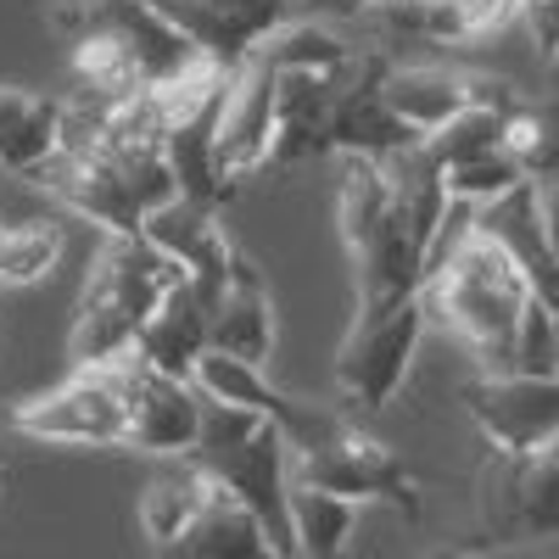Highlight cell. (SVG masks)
I'll return each mask as SVG.
<instances>
[{"instance_id":"cell-33","label":"cell","mask_w":559,"mask_h":559,"mask_svg":"<svg viewBox=\"0 0 559 559\" xmlns=\"http://www.w3.org/2000/svg\"><path fill=\"white\" fill-rule=\"evenodd\" d=\"M453 7H459L464 28H471V39H476V34H492V28H503L509 17H521V7H526V0H453Z\"/></svg>"},{"instance_id":"cell-28","label":"cell","mask_w":559,"mask_h":559,"mask_svg":"<svg viewBox=\"0 0 559 559\" xmlns=\"http://www.w3.org/2000/svg\"><path fill=\"white\" fill-rule=\"evenodd\" d=\"M62 263L57 218H0V286H34Z\"/></svg>"},{"instance_id":"cell-17","label":"cell","mask_w":559,"mask_h":559,"mask_svg":"<svg viewBox=\"0 0 559 559\" xmlns=\"http://www.w3.org/2000/svg\"><path fill=\"white\" fill-rule=\"evenodd\" d=\"M381 62L386 57H358V68L336 84V107H331V152L342 157H369L386 163L392 152L414 146V134L392 118V107L381 102Z\"/></svg>"},{"instance_id":"cell-8","label":"cell","mask_w":559,"mask_h":559,"mask_svg":"<svg viewBox=\"0 0 559 559\" xmlns=\"http://www.w3.org/2000/svg\"><path fill=\"white\" fill-rule=\"evenodd\" d=\"M292 476L308 487H324L347 503H386L403 521H419V481L414 471L376 437H364L358 426H347L336 442L292 453Z\"/></svg>"},{"instance_id":"cell-10","label":"cell","mask_w":559,"mask_h":559,"mask_svg":"<svg viewBox=\"0 0 559 559\" xmlns=\"http://www.w3.org/2000/svg\"><path fill=\"white\" fill-rule=\"evenodd\" d=\"M12 426L57 448H123V397L112 369H68V381L12 408Z\"/></svg>"},{"instance_id":"cell-23","label":"cell","mask_w":559,"mask_h":559,"mask_svg":"<svg viewBox=\"0 0 559 559\" xmlns=\"http://www.w3.org/2000/svg\"><path fill=\"white\" fill-rule=\"evenodd\" d=\"M381 174H386V191H392V207H397L403 229L414 236V247L426 252V269H431V241H437L442 213H448V202H453L442 168L431 163L426 140H414V146H403V152H392V157L381 163Z\"/></svg>"},{"instance_id":"cell-5","label":"cell","mask_w":559,"mask_h":559,"mask_svg":"<svg viewBox=\"0 0 559 559\" xmlns=\"http://www.w3.org/2000/svg\"><path fill=\"white\" fill-rule=\"evenodd\" d=\"M559 537V437L537 453H492L476 481V548Z\"/></svg>"},{"instance_id":"cell-22","label":"cell","mask_w":559,"mask_h":559,"mask_svg":"<svg viewBox=\"0 0 559 559\" xmlns=\"http://www.w3.org/2000/svg\"><path fill=\"white\" fill-rule=\"evenodd\" d=\"M62 152V112L51 96L23 84H0V168L34 179Z\"/></svg>"},{"instance_id":"cell-14","label":"cell","mask_w":559,"mask_h":559,"mask_svg":"<svg viewBox=\"0 0 559 559\" xmlns=\"http://www.w3.org/2000/svg\"><path fill=\"white\" fill-rule=\"evenodd\" d=\"M213 297H218V286H202V280L185 274L163 297V308L146 319V331L134 342V358H146L152 369H163L174 381H197V364L213 347Z\"/></svg>"},{"instance_id":"cell-30","label":"cell","mask_w":559,"mask_h":559,"mask_svg":"<svg viewBox=\"0 0 559 559\" xmlns=\"http://www.w3.org/2000/svg\"><path fill=\"white\" fill-rule=\"evenodd\" d=\"M509 376H559V308H548L543 297H532L521 313Z\"/></svg>"},{"instance_id":"cell-32","label":"cell","mask_w":559,"mask_h":559,"mask_svg":"<svg viewBox=\"0 0 559 559\" xmlns=\"http://www.w3.org/2000/svg\"><path fill=\"white\" fill-rule=\"evenodd\" d=\"M45 28L73 51V45L96 28V0H45Z\"/></svg>"},{"instance_id":"cell-4","label":"cell","mask_w":559,"mask_h":559,"mask_svg":"<svg viewBox=\"0 0 559 559\" xmlns=\"http://www.w3.org/2000/svg\"><path fill=\"white\" fill-rule=\"evenodd\" d=\"M336 218H342L347 258H353V308H386V302H408L426 292V252L403 229L381 163L347 157Z\"/></svg>"},{"instance_id":"cell-16","label":"cell","mask_w":559,"mask_h":559,"mask_svg":"<svg viewBox=\"0 0 559 559\" xmlns=\"http://www.w3.org/2000/svg\"><path fill=\"white\" fill-rule=\"evenodd\" d=\"M96 28L123 45V57L134 62L140 79H146V90L191 73L202 62V51L152 7V0H96Z\"/></svg>"},{"instance_id":"cell-1","label":"cell","mask_w":559,"mask_h":559,"mask_svg":"<svg viewBox=\"0 0 559 559\" xmlns=\"http://www.w3.org/2000/svg\"><path fill=\"white\" fill-rule=\"evenodd\" d=\"M185 280V269L146 236H107L90 258L68 331V369H112L134 353L146 319Z\"/></svg>"},{"instance_id":"cell-36","label":"cell","mask_w":559,"mask_h":559,"mask_svg":"<svg viewBox=\"0 0 559 559\" xmlns=\"http://www.w3.org/2000/svg\"><path fill=\"white\" fill-rule=\"evenodd\" d=\"M0 487H7V464H0Z\"/></svg>"},{"instance_id":"cell-35","label":"cell","mask_w":559,"mask_h":559,"mask_svg":"<svg viewBox=\"0 0 559 559\" xmlns=\"http://www.w3.org/2000/svg\"><path fill=\"white\" fill-rule=\"evenodd\" d=\"M543 68H548V84H554V90H559V45H554V51H548V57H543Z\"/></svg>"},{"instance_id":"cell-25","label":"cell","mask_w":559,"mask_h":559,"mask_svg":"<svg viewBox=\"0 0 559 559\" xmlns=\"http://www.w3.org/2000/svg\"><path fill=\"white\" fill-rule=\"evenodd\" d=\"M258 57L274 73H308V79L342 84L358 68V45L336 23H324V17H286V23L269 34V45H263Z\"/></svg>"},{"instance_id":"cell-13","label":"cell","mask_w":559,"mask_h":559,"mask_svg":"<svg viewBox=\"0 0 559 559\" xmlns=\"http://www.w3.org/2000/svg\"><path fill=\"white\" fill-rule=\"evenodd\" d=\"M476 236H487L498 252H509V263H515L526 274V286L559 308V263L548 252V229H543V185L537 179H521L515 191H503L498 202L476 207Z\"/></svg>"},{"instance_id":"cell-7","label":"cell","mask_w":559,"mask_h":559,"mask_svg":"<svg viewBox=\"0 0 559 559\" xmlns=\"http://www.w3.org/2000/svg\"><path fill=\"white\" fill-rule=\"evenodd\" d=\"M197 392L207 403H229V408H247V414H263L269 426H280V437L292 442V453H308V448H324V442H336L353 419L336 414V408H324L313 397H297L286 392L274 376H269V364H247V358H229V353H202L197 364Z\"/></svg>"},{"instance_id":"cell-34","label":"cell","mask_w":559,"mask_h":559,"mask_svg":"<svg viewBox=\"0 0 559 559\" xmlns=\"http://www.w3.org/2000/svg\"><path fill=\"white\" fill-rule=\"evenodd\" d=\"M419 559H476V548H431V554H419Z\"/></svg>"},{"instance_id":"cell-27","label":"cell","mask_w":559,"mask_h":559,"mask_svg":"<svg viewBox=\"0 0 559 559\" xmlns=\"http://www.w3.org/2000/svg\"><path fill=\"white\" fill-rule=\"evenodd\" d=\"M353 526H358V503L292 476V548H297V559H342V548L353 543Z\"/></svg>"},{"instance_id":"cell-29","label":"cell","mask_w":559,"mask_h":559,"mask_svg":"<svg viewBox=\"0 0 559 559\" xmlns=\"http://www.w3.org/2000/svg\"><path fill=\"white\" fill-rule=\"evenodd\" d=\"M503 134H509V112H487V107H464L459 118H448L431 140H426V152L431 163L448 174L459 163H476L487 152H503Z\"/></svg>"},{"instance_id":"cell-9","label":"cell","mask_w":559,"mask_h":559,"mask_svg":"<svg viewBox=\"0 0 559 559\" xmlns=\"http://www.w3.org/2000/svg\"><path fill=\"white\" fill-rule=\"evenodd\" d=\"M118 397H123V448L140 459H185L202 431V392L197 381H174L146 358L112 364Z\"/></svg>"},{"instance_id":"cell-19","label":"cell","mask_w":559,"mask_h":559,"mask_svg":"<svg viewBox=\"0 0 559 559\" xmlns=\"http://www.w3.org/2000/svg\"><path fill=\"white\" fill-rule=\"evenodd\" d=\"M152 554L157 559H286L274 548V537L263 532V521L236 492H224L218 481H213L207 503L191 515V526H185L174 543L152 548Z\"/></svg>"},{"instance_id":"cell-24","label":"cell","mask_w":559,"mask_h":559,"mask_svg":"<svg viewBox=\"0 0 559 559\" xmlns=\"http://www.w3.org/2000/svg\"><path fill=\"white\" fill-rule=\"evenodd\" d=\"M229 84V79H224ZM218 102H224V90H218ZM218 102H207L202 112L191 118H179L163 140V157L174 168V185H179V197H191L202 207H224L229 197H236V185L224 179L218 168Z\"/></svg>"},{"instance_id":"cell-20","label":"cell","mask_w":559,"mask_h":559,"mask_svg":"<svg viewBox=\"0 0 559 559\" xmlns=\"http://www.w3.org/2000/svg\"><path fill=\"white\" fill-rule=\"evenodd\" d=\"M464 73L471 68H448V62H381V102L392 107V118L414 134V140H431L448 118L464 112Z\"/></svg>"},{"instance_id":"cell-11","label":"cell","mask_w":559,"mask_h":559,"mask_svg":"<svg viewBox=\"0 0 559 559\" xmlns=\"http://www.w3.org/2000/svg\"><path fill=\"white\" fill-rule=\"evenodd\" d=\"M464 408L492 453H537L559 437V376H476Z\"/></svg>"},{"instance_id":"cell-2","label":"cell","mask_w":559,"mask_h":559,"mask_svg":"<svg viewBox=\"0 0 559 559\" xmlns=\"http://www.w3.org/2000/svg\"><path fill=\"white\" fill-rule=\"evenodd\" d=\"M426 313L476 353L481 376H509V353H515L521 313L537 297L526 286V274L509 263L487 236H464L431 274H426Z\"/></svg>"},{"instance_id":"cell-31","label":"cell","mask_w":559,"mask_h":559,"mask_svg":"<svg viewBox=\"0 0 559 559\" xmlns=\"http://www.w3.org/2000/svg\"><path fill=\"white\" fill-rule=\"evenodd\" d=\"M442 179H448V197H453V202L487 207V202H498L503 191H515V185L526 179V168H521L515 157H509V152H487V157H476V163L448 168Z\"/></svg>"},{"instance_id":"cell-18","label":"cell","mask_w":559,"mask_h":559,"mask_svg":"<svg viewBox=\"0 0 559 559\" xmlns=\"http://www.w3.org/2000/svg\"><path fill=\"white\" fill-rule=\"evenodd\" d=\"M157 252H168L191 280L202 286H224L229 252H236V236H224L218 207H202L191 197H168L163 207L146 213V229H140Z\"/></svg>"},{"instance_id":"cell-6","label":"cell","mask_w":559,"mask_h":559,"mask_svg":"<svg viewBox=\"0 0 559 559\" xmlns=\"http://www.w3.org/2000/svg\"><path fill=\"white\" fill-rule=\"evenodd\" d=\"M426 324H431L426 297L386 302V308H353V324L336 347V392L364 414H381L403 392Z\"/></svg>"},{"instance_id":"cell-21","label":"cell","mask_w":559,"mask_h":559,"mask_svg":"<svg viewBox=\"0 0 559 559\" xmlns=\"http://www.w3.org/2000/svg\"><path fill=\"white\" fill-rule=\"evenodd\" d=\"M331 107L336 84L308 73H274V157L269 168H297L331 152Z\"/></svg>"},{"instance_id":"cell-12","label":"cell","mask_w":559,"mask_h":559,"mask_svg":"<svg viewBox=\"0 0 559 559\" xmlns=\"http://www.w3.org/2000/svg\"><path fill=\"white\" fill-rule=\"evenodd\" d=\"M274 157V68L247 57L224 84L218 102V168L229 185H247L269 174Z\"/></svg>"},{"instance_id":"cell-3","label":"cell","mask_w":559,"mask_h":559,"mask_svg":"<svg viewBox=\"0 0 559 559\" xmlns=\"http://www.w3.org/2000/svg\"><path fill=\"white\" fill-rule=\"evenodd\" d=\"M191 459L207 471V481H218L224 492H236L252 509L280 554L297 559L292 548V442L280 437V426H269L263 414L202 397V431H197Z\"/></svg>"},{"instance_id":"cell-15","label":"cell","mask_w":559,"mask_h":559,"mask_svg":"<svg viewBox=\"0 0 559 559\" xmlns=\"http://www.w3.org/2000/svg\"><path fill=\"white\" fill-rule=\"evenodd\" d=\"M213 353L247 358V364H269L274 353V297L247 247L229 252L224 286L213 297Z\"/></svg>"},{"instance_id":"cell-26","label":"cell","mask_w":559,"mask_h":559,"mask_svg":"<svg viewBox=\"0 0 559 559\" xmlns=\"http://www.w3.org/2000/svg\"><path fill=\"white\" fill-rule=\"evenodd\" d=\"M213 481L207 471L185 453V459H157V471L146 481V492H140V532H146L152 548L174 543L185 526H191V515L207 503Z\"/></svg>"}]
</instances>
